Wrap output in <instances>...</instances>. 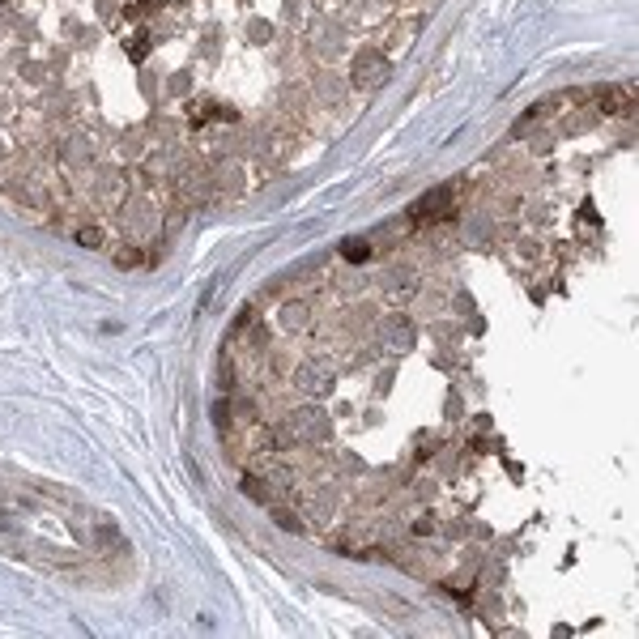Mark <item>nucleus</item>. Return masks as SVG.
I'll use <instances>...</instances> for the list:
<instances>
[{
  "mask_svg": "<svg viewBox=\"0 0 639 639\" xmlns=\"http://www.w3.org/2000/svg\"><path fill=\"white\" fill-rule=\"evenodd\" d=\"M290 431H294V439H328V418L316 409V405H303V409H294V418H290Z\"/></svg>",
  "mask_w": 639,
  "mask_h": 639,
  "instance_id": "nucleus-1",
  "label": "nucleus"
},
{
  "mask_svg": "<svg viewBox=\"0 0 639 639\" xmlns=\"http://www.w3.org/2000/svg\"><path fill=\"white\" fill-rule=\"evenodd\" d=\"M384 77H388V60H384V55H371V51L358 55V73H354V85H358V90H371V85H380Z\"/></svg>",
  "mask_w": 639,
  "mask_h": 639,
  "instance_id": "nucleus-2",
  "label": "nucleus"
},
{
  "mask_svg": "<svg viewBox=\"0 0 639 639\" xmlns=\"http://www.w3.org/2000/svg\"><path fill=\"white\" fill-rule=\"evenodd\" d=\"M299 388L311 392V397H328V392H333V375H328L324 367L307 363V367H299Z\"/></svg>",
  "mask_w": 639,
  "mask_h": 639,
  "instance_id": "nucleus-3",
  "label": "nucleus"
},
{
  "mask_svg": "<svg viewBox=\"0 0 639 639\" xmlns=\"http://www.w3.org/2000/svg\"><path fill=\"white\" fill-rule=\"evenodd\" d=\"M392 273H397V277L388 281V299H392V303H405V299L418 290V277H414V269H392Z\"/></svg>",
  "mask_w": 639,
  "mask_h": 639,
  "instance_id": "nucleus-4",
  "label": "nucleus"
},
{
  "mask_svg": "<svg viewBox=\"0 0 639 639\" xmlns=\"http://www.w3.org/2000/svg\"><path fill=\"white\" fill-rule=\"evenodd\" d=\"M597 98H601V111H627V102H623V90L618 85H597Z\"/></svg>",
  "mask_w": 639,
  "mask_h": 639,
  "instance_id": "nucleus-5",
  "label": "nucleus"
},
{
  "mask_svg": "<svg viewBox=\"0 0 639 639\" xmlns=\"http://www.w3.org/2000/svg\"><path fill=\"white\" fill-rule=\"evenodd\" d=\"M77 243H81V247H102V230H98V226H81V230H77Z\"/></svg>",
  "mask_w": 639,
  "mask_h": 639,
  "instance_id": "nucleus-6",
  "label": "nucleus"
},
{
  "mask_svg": "<svg viewBox=\"0 0 639 639\" xmlns=\"http://www.w3.org/2000/svg\"><path fill=\"white\" fill-rule=\"evenodd\" d=\"M367 256H371V247H367V243H345V260H354V264H358V260H367Z\"/></svg>",
  "mask_w": 639,
  "mask_h": 639,
  "instance_id": "nucleus-7",
  "label": "nucleus"
},
{
  "mask_svg": "<svg viewBox=\"0 0 639 639\" xmlns=\"http://www.w3.org/2000/svg\"><path fill=\"white\" fill-rule=\"evenodd\" d=\"M115 264H124V269H132V264H141V252H132V247H124V252L115 256Z\"/></svg>",
  "mask_w": 639,
  "mask_h": 639,
  "instance_id": "nucleus-8",
  "label": "nucleus"
},
{
  "mask_svg": "<svg viewBox=\"0 0 639 639\" xmlns=\"http://www.w3.org/2000/svg\"><path fill=\"white\" fill-rule=\"evenodd\" d=\"M277 520H281V525H286V529H294V533H299V529H303V525H299V520H294V516H286V512H277Z\"/></svg>",
  "mask_w": 639,
  "mask_h": 639,
  "instance_id": "nucleus-9",
  "label": "nucleus"
}]
</instances>
